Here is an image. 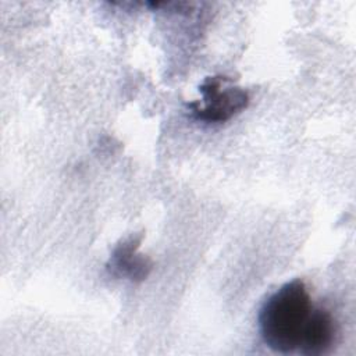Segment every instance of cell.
I'll return each instance as SVG.
<instances>
[{
    "instance_id": "obj_1",
    "label": "cell",
    "mask_w": 356,
    "mask_h": 356,
    "mask_svg": "<svg viewBox=\"0 0 356 356\" xmlns=\"http://www.w3.org/2000/svg\"><path fill=\"white\" fill-rule=\"evenodd\" d=\"M313 309L303 281L293 280L280 286L267 298L259 313L264 343L280 353L298 350Z\"/></svg>"
},
{
    "instance_id": "obj_2",
    "label": "cell",
    "mask_w": 356,
    "mask_h": 356,
    "mask_svg": "<svg viewBox=\"0 0 356 356\" xmlns=\"http://www.w3.org/2000/svg\"><path fill=\"white\" fill-rule=\"evenodd\" d=\"M227 76H209L200 85L203 104L189 103L192 114L196 120L204 122H224L238 114L249 104V95L238 86L229 85Z\"/></svg>"
},
{
    "instance_id": "obj_3",
    "label": "cell",
    "mask_w": 356,
    "mask_h": 356,
    "mask_svg": "<svg viewBox=\"0 0 356 356\" xmlns=\"http://www.w3.org/2000/svg\"><path fill=\"white\" fill-rule=\"evenodd\" d=\"M335 321L331 313L325 309L314 307L305 328L299 352L307 356L325 353L334 343Z\"/></svg>"
},
{
    "instance_id": "obj_4",
    "label": "cell",
    "mask_w": 356,
    "mask_h": 356,
    "mask_svg": "<svg viewBox=\"0 0 356 356\" xmlns=\"http://www.w3.org/2000/svg\"><path fill=\"white\" fill-rule=\"evenodd\" d=\"M139 241L136 238H129L120 243L108 263L107 270L118 277H128L132 281H142L147 277L152 270V263L147 257L138 253Z\"/></svg>"
}]
</instances>
